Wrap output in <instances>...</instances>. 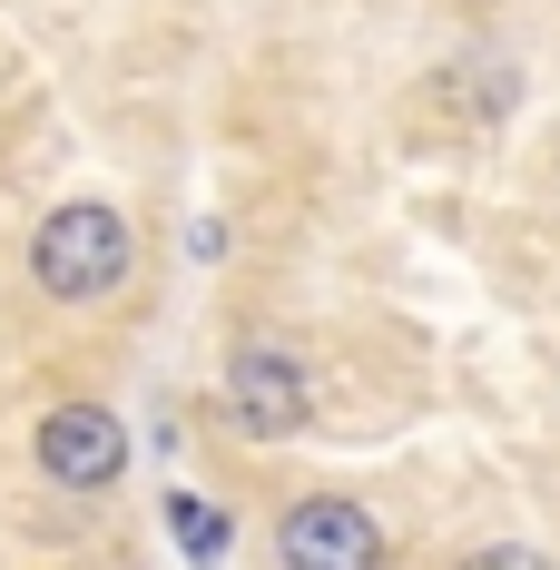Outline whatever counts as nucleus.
<instances>
[{
    "mask_svg": "<svg viewBox=\"0 0 560 570\" xmlns=\"http://www.w3.org/2000/svg\"><path fill=\"white\" fill-rule=\"evenodd\" d=\"M452 118H502L511 109V69H482V59H462V69H443V89H433Z\"/></svg>",
    "mask_w": 560,
    "mask_h": 570,
    "instance_id": "nucleus-5",
    "label": "nucleus"
},
{
    "mask_svg": "<svg viewBox=\"0 0 560 570\" xmlns=\"http://www.w3.org/2000/svg\"><path fill=\"white\" fill-rule=\"evenodd\" d=\"M168 531L187 541V561H226V512H207V502L177 492V502H168Z\"/></svg>",
    "mask_w": 560,
    "mask_h": 570,
    "instance_id": "nucleus-6",
    "label": "nucleus"
},
{
    "mask_svg": "<svg viewBox=\"0 0 560 570\" xmlns=\"http://www.w3.org/2000/svg\"><path fill=\"white\" fill-rule=\"evenodd\" d=\"M462 570H551V551H531V541H492V551H472Z\"/></svg>",
    "mask_w": 560,
    "mask_h": 570,
    "instance_id": "nucleus-7",
    "label": "nucleus"
},
{
    "mask_svg": "<svg viewBox=\"0 0 560 570\" xmlns=\"http://www.w3.org/2000/svg\"><path fill=\"white\" fill-rule=\"evenodd\" d=\"M226 413H236V433H256V443H285V433H305L315 423V394H305V364L285 354V344H236L226 354Z\"/></svg>",
    "mask_w": 560,
    "mask_h": 570,
    "instance_id": "nucleus-3",
    "label": "nucleus"
},
{
    "mask_svg": "<svg viewBox=\"0 0 560 570\" xmlns=\"http://www.w3.org/2000/svg\"><path fill=\"white\" fill-rule=\"evenodd\" d=\"M40 472H50L59 492H109L118 472H128V423H118L109 403H59L50 423H40Z\"/></svg>",
    "mask_w": 560,
    "mask_h": 570,
    "instance_id": "nucleus-4",
    "label": "nucleus"
},
{
    "mask_svg": "<svg viewBox=\"0 0 560 570\" xmlns=\"http://www.w3.org/2000/svg\"><path fill=\"white\" fill-rule=\"evenodd\" d=\"M128 217L118 207H99V197H79V207H50L40 217V236H30V276L50 285L59 305H99V295H118V276H128Z\"/></svg>",
    "mask_w": 560,
    "mask_h": 570,
    "instance_id": "nucleus-1",
    "label": "nucleus"
},
{
    "mask_svg": "<svg viewBox=\"0 0 560 570\" xmlns=\"http://www.w3.org/2000/svg\"><path fill=\"white\" fill-rule=\"evenodd\" d=\"M276 561L285 570H384L393 541H384V521L364 512L354 492H305V502L276 521Z\"/></svg>",
    "mask_w": 560,
    "mask_h": 570,
    "instance_id": "nucleus-2",
    "label": "nucleus"
}]
</instances>
